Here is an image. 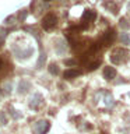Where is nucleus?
Instances as JSON below:
<instances>
[{"label":"nucleus","instance_id":"nucleus-1","mask_svg":"<svg viewBox=\"0 0 130 134\" xmlns=\"http://www.w3.org/2000/svg\"><path fill=\"white\" fill-rule=\"evenodd\" d=\"M129 59V52L126 49L122 48H116L112 50L111 53V62L113 64H122L123 62H126Z\"/></svg>","mask_w":130,"mask_h":134},{"label":"nucleus","instance_id":"nucleus-2","mask_svg":"<svg viewBox=\"0 0 130 134\" xmlns=\"http://www.w3.org/2000/svg\"><path fill=\"white\" fill-rule=\"evenodd\" d=\"M50 130V121L49 120H38L32 124V133L34 134H46Z\"/></svg>","mask_w":130,"mask_h":134},{"label":"nucleus","instance_id":"nucleus-3","mask_svg":"<svg viewBox=\"0 0 130 134\" xmlns=\"http://www.w3.org/2000/svg\"><path fill=\"white\" fill-rule=\"evenodd\" d=\"M56 24H57V17H56V14H53V13H48V14L42 18V28H44L45 31H49V29L55 28Z\"/></svg>","mask_w":130,"mask_h":134},{"label":"nucleus","instance_id":"nucleus-4","mask_svg":"<svg viewBox=\"0 0 130 134\" xmlns=\"http://www.w3.org/2000/svg\"><path fill=\"white\" fill-rule=\"evenodd\" d=\"M13 52H14V56L17 57V59H20V60H23V59H29L34 54V48H29L28 50L27 49H21V48H13Z\"/></svg>","mask_w":130,"mask_h":134},{"label":"nucleus","instance_id":"nucleus-5","mask_svg":"<svg viewBox=\"0 0 130 134\" xmlns=\"http://www.w3.org/2000/svg\"><path fill=\"white\" fill-rule=\"evenodd\" d=\"M29 108L34 109V110H38L42 105H44V98H42V95L39 94V92H35L32 96H31V99H29Z\"/></svg>","mask_w":130,"mask_h":134},{"label":"nucleus","instance_id":"nucleus-6","mask_svg":"<svg viewBox=\"0 0 130 134\" xmlns=\"http://www.w3.org/2000/svg\"><path fill=\"white\" fill-rule=\"evenodd\" d=\"M96 18V13L94 10H85L83 14V18H81V23L84 24V27H88L91 23H94V20Z\"/></svg>","mask_w":130,"mask_h":134},{"label":"nucleus","instance_id":"nucleus-7","mask_svg":"<svg viewBox=\"0 0 130 134\" xmlns=\"http://www.w3.org/2000/svg\"><path fill=\"white\" fill-rule=\"evenodd\" d=\"M29 90H31V82L25 78H21L18 81V85H17V92H18L20 95H24V94H27Z\"/></svg>","mask_w":130,"mask_h":134},{"label":"nucleus","instance_id":"nucleus-8","mask_svg":"<svg viewBox=\"0 0 130 134\" xmlns=\"http://www.w3.org/2000/svg\"><path fill=\"white\" fill-rule=\"evenodd\" d=\"M102 75H104V78H105V80L111 81V80L116 78L117 71H116L115 67H112V66H105V67H104V71H102Z\"/></svg>","mask_w":130,"mask_h":134},{"label":"nucleus","instance_id":"nucleus-9","mask_svg":"<svg viewBox=\"0 0 130 134\" xmlns=\"http://www.w3.org/2000/svg\"><path fill=\"white\" fill-rule=\"evenodd\" d=\"M81 74V71L77 70V69H67L64 73H63V78L64 80H71V78H75Z\"/></svg>","mask_w":130,"mask_h":134},{"label":"nucleus","instance_id":"nucleus-10","mask_svg":"<svg viewBox=\"0 0 130 134\" xmlns=\"http://www.w3.org/2000/svg\"><path fill=\"white\" fill-rule=\"evenodd\" d=\"M115 36H116V34H115V31L113 29H109V31L104 35V41H102V43L105 45V46H109L113 42V39H115Z\"/></svg>","mask_w":130,"mask_h":134},{"label":"nucleus","instance_id":"nucleus-11","mask_svg":"<svg viewBox=\"0 0 130 134\" xmlns=\"http://www.w3.org/2000/svg\"><path fill=\"white\" fill-rule=\"evenodd\" d=\"M67 52V45L63 39H57L56 41V53L57 54H64Z\"/></svg>","mask_w":130,"mask_h":134},{"label":"nucleus","instance_id":"nucleus-12","mask_svg":"<svg viewBox=\"0 0 130 134\" xmlns=\"http://www.w3.org/2000/svg\"><path fill=\"white\" fill-rule=\"evenodd\" d=\"M104 103H105V106H108V108H112L113 105H115V99H113L111 92H105L104 94Z\"/></svg>","mask_w":130,"mask_h":134},{"label":"nucleus","instance_id":"nucleus-13","mask_svg":"<svg viewBox=\"0 0 130 134\" xmlns=\"http://www.w3.org/2000/svg\"><path fill=\"white\" fill-rule=\"evenodd\" d=\"M119 41L122 45H130V34L127 32H122L119 36Z\"/></svg>","mask_w":130,"mask_h":134},{"label":"nucleus","instance_id":"nucleus-14","mask_svg":"<svg viewBox=\"0 0 130 134\" xmlns=\"http://www.w3.org/2000/svg\"><path fill=\"white\" fill-rule=\"evenodd\" d=\"M48 70H49V73L52 75H57L59 74V66L56 64V63H50L49 67H48Z\"/></svg>","mask_w":130,"mask_h":134},{"label":"nucleus","instance_id":"nucleus-15","mask_svg":"<svg viewBox=\"0 0 130 134\" xmlns=\"http://www.w3.org/2000/svg\"><path fill=\"white\" fill-rule=\"evenodd\" d=\"M3 90H4V94H6V95H10L11 91H13V84L11 82H4Z\"/></svg>","mask_w":130,"mask_h":134},{"label":"nucleus","instance_id":"nucleus-16","mask_svg":"<svg viewBox=\"0 0 130 134\" xmlns=\"http://www.w3.org/2000/svg\"><path fill=\"white\" fill-rule=\"evenodd\" d=\"M7 115L4 113V110H0V126H6L7 124Z\"/></svg>","mask_w":130,"mask_h":134},{"label":"nucleus","instance_id":"nucleus-17","mask_svg":"<svg viewBox=\"0 0 130 134\" xmlns=\"http://www.w3.org/2000/svg\"><path fill=\"white\" fill-rule=\"evenodd\" d=\"M10 110H11V116L14 117V119H21V117H23V115L18 113V110H15L14 108H10Z\"/></svg>","mask_w":130,"mask_h":134},{"label":"nucleus","instance_id":"nucleus-18","mask_svg":"<svg viewBox=\"0 0 130 134\" xmlns=\"http://www.w3.org/2000/svg\"><path fill=\"white\" fill-rule=\"evenodd\" d=\"M45 59H46L45 53H44V52H41V57H39V62L36 63V66H38V67H42V66H44V63H45Z\"/></svg>","mask_w":130,"mask_h":134},{"label":"nucleus","instance_id":"nucleus-19","mask_svg":"<svg viewBox=\"0 0 130 134\" xmlns=\"http://www.w3.org/2000/svg\"><path fill=\"white\" fill-rule=\"evenodd\" d=\"M101 64V60H96L95 63H91V64H90V67H88V70H90V71H92V70H95L96 69V67H98Z\"/></svg>","mask_w":130,"mask_h":134},{"label":"nucleus","instance_id":"nucleus-20","mask_svg":"<svg viewBox=\"0 0 130 134\" xmlns=\"http://www.w3.org/2000/svg\"><path fill=\"white\" fill-rule=\"evenodd\" d=\"M25 15H27V10H21V14H20V21H24Z\"/></svg>","mask_w":130,"mask_h":134},{"label":"nucleus","instance_id":"nucleus-21","mask_svg":"<svg viewBox=\"0 0 130 134\" xmlns=\"http://www.w3.org/2000/svg\"><path fill=\"white\" fill-rule=\"evenodd\" d=\"M64 63H66V64H75L77 62H75L74 59H67V60H66Z\"/></svg>","mask_w":130,"mask_h":134},{"label":"nucleus","instance_id":"nucleus-22","mask_svg":"<svg viewBox=\"0 0 130 134\" xmlns=\"http://www.w3.org/2000/svg\"><path fill=\"white\" fill-rule=\"evenodd\" d=\"M4 67V62H3V59L0 57V71H2V69Z\"/></svg>","mask_w":130,"mask_h":134},{"label":"nucleus","instance_id":"nucleus-23","mask_svg":"<svg viewBox=\"0 0 130 134\" xmlns=\"http://www.w3.org/2000/svg\"><path fill=\"white\" fill-rule=\"evenodd\" d=\"M0 100H2V92H0Z\"/></svg>","mask_w":130,"mask_h":134},{"label":"nucleus","instance_id":"nucleus-24","mask_svg":"<svg viewBox=\"0 0 130 134\" xmlns=\"http://www.w3.org/2000/svg\"><path fill=\"white\" fill-rule=\"evenodd\" d=\"M127 7H129V10H130V3H129V4H127Z\"/></svg>","mask_w":130,"mask_h":134},{"label":"nucleus","instance_id":"nucleus-25","mask_svg":"<svg viewBox=\"0 0 130 134\" xmlns=\"http://www.w3.org/2000/svg\"><path fill=\"white\" fill-rule=\"evenodd\" d=\"M127 96H129V98H130V92H129V94H127Z\"/></svg>","mask_w":130,"mask_h":134},{"label":"nucleus","instance_id":"nucleus-26","mask_svg":"<svg viewBox=\"0 0 130 134\" xmlns=\"http://www.w3.org/2000/svg\"><path fill=\"white\" fill-rule=\"evenodd\" d=\"M45 2H50V0H45Z\"/></svg>","mask_w":130,"mask_h":134}]
</instances>
